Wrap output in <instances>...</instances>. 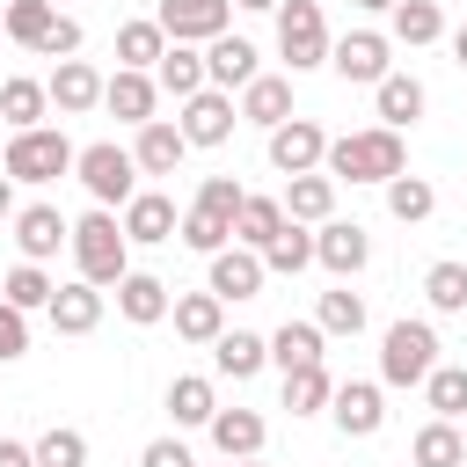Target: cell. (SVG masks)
Masks as SVG:
<instances>
[{"label": "cell", "instance_id": "1", "mask_svg": "<svg viewBox=\"0 0 467 467\" xmlns=\"http://www.w3.org/2000/svg\"><path fill=\"white\" fill-rule=\"evenodd\" d=\"M321 168H328L336 182H387V175H401V131H387V124L343 131V139H328Z\"/></svg>", "mask_w": 467, "mask_h": 467}, {"label": "cell", "instance_id": "2", "mask_svg": "<svg viewBox=\"0 0 467 467\" xmlns=\"http://www.w3.org/2000/svg\"><path fill=\"white\" fill-rule=\"evenodd\" d=\"M66 248H73V263H80L88 285H117V277L131 270V241H124L117 212H102V204L73 219V241H66Z\"/></svg>", "mask_w": 467, "mask_h": 467}, {"label": "cell", "instance_id": "3", "mask_svg": "<svg viewBox=\"0 0 467 467\" xmlns=\"http://www.w3.org/2000/svg\"><path fill=\"white\" fill-rule=\"evenodd\" d=\"M73 139L66 131H51V124H29V131H7V182H58V175H73Z\"/></svg>", "mask_w": 467, "mask_h": 467}, {"label": "cell", "instance_id": "4", "mask_svg": "<svg viewBox=\"0 0 467 467\" xmlns=\"http://www.w3.org/2000/svg\"><path fill=\"white\" fill-rule=\"evenodd\" d=\"M73 175L88 182V197H95L102 212H124V204H131V190H139V161H131L117 139L80 146V153H73Z\"/></svg>", "mask_w": 467, "mask_h": 467}, {"label": "cell", "instance_id": "5", "mask_svg": "<svg viewBox=\"0 0 467 467\" xmlns=\"http://www.w3.org/2000/svg\"><path fill=\"white\" fill-rule=\"evenodd\" d=\"M438 365V328L431 321H394L387 343H379V379L387 387H423Z\"/></svg>", "mask_w": 467, "mask_h": 467}, {"label": "cell", "instance_id": "6", "mask_svg": "<svg viewBox=\"0 0 467 467\" xmlns=\"http://www.w3.org/2000/svg\"><path fill=\"white\" fill-rule=\"evenodd\" d=\"M277 51H285L292 73L328 66V22H321V0H277Z\"/></svg>", "mask_w": 467, "mask_h": 467}, {"label": "cell", "instance_id": "7", "mask_svg": "<svg viewBox=\"0 0 467 467\" xmlns=\"http://www.w3.org/2000/svg\"><path fill=\"white\" fill-rule=\"evenodd\" d=\"M182 139L190 146H226L234 139V124H241V109H234V95L226 88H197V95H182Z\"/></svg>", "mask_w": 467, "mask_h": 467}, {"label": "cell", "instance_id": "8", "mask_svg": "<svg viewBox=\"0 0 467 467\" xmlns=\"http://www.w3.org/2000/svg\"><path fill=\"white\" fill-rule=\"evenodd\" d=\"M387 51H394V44H387L379 29H350V36H336V44H328V66H336L350 88H372V80H387V73H394V66H387Z\"/></svg>", "mask_w": 467, "mask_h": 467}, {"label": "cell", "instance_id": "9", "mask_svg": "<svg viewBox=\"0 0 467 467\" xmlns=\"http://www.w3.org/2000/svg\"><path fill=\"white\" fill-rule=\"evenodd\" d=\"M321 153H328V131H321L314 117L270 124V168H277V175H306V168H321Z\"/></svg>", "mask_w": 467, "mask_h": 467}, {"label": "cell", "instance_id": "10", "mask_svg": "<svg viewBox=\"0 0 467 467\" xmlns=\"http://www.w3.org/2000/svg\"><path fill=\"white\" fill-rule=\"evenodd\" d=\"M153 22L168 29V44H212L234 22V0H161Z\"/></svg>", "mask_w": 467, "mask_h": 467}, {"label": "cell", "instance_id": "11", "mask_svg": "<svg viewBox=\"0 0 467 467\" xmlns=\"http://www.w3.org/2000/svg\"><path fill=\"white\" fill-rule=\"evenodd\" d=\"M117 226H124L131 248H161V241H175L182 212H175V197H161V190H131V204H124Z\"/></svg>", "mask_w": 467, "mask_h": 467}, {"label": "cell", "instance_id": "12", "mask_svg": "<svg viewBox=\"0 0 467 467\" xmlns=\"http://www.w3.org/2000/svg\"><path fill=\"white\" fill-rule=\"evenodd\" d=\"M66 241H73V219H66L58 204H22V212H15V248H22V263H51Z\"/></svg>", "mask_w": 467, "mask_h": 467}, {"label": "cell", "instance_id": "13", "mask_svg": "<svg viewBox=\"0 0 467 467\" xmlns=\"http://www.w3.org/2000/svg\"><path fill=\"white\" fill-rule=\"evenodd\" d=\"M314 263L336 270V277H358V270L372 263V234H365L358 219H321V234H314Z\"/></svg>", "mask_w": 467, "mask_h": 467}, {"label": "cell", "instance_id": "14", "mask_svg": "<svg viewBox=\"0 0 467 467\" xmlns=\"http://www.w3.org/2000/svg\"><path fill=\"white\" fill-rule=\"evenodd\" d=\"M328 416H336L343 438H372V431L387 423V394H379L372 379H343V387L328 394Z\"/></svg>", "mask_w": 467, "mask_h": 467}, {"label": "cell", "instance_id": "15", "mask_svg": "<svg viewBox=\"0 0 467 467\" xmlns=\"http://www.w3.org/2000/svg\"><path fill=\"white\" fill-rule=\"evenodd\" d=\"M263 277H270V270H263V255L234 241V248H219V255H212L204 292H219V299H255V292H263Z\"/></svg>", "mask_w": 467, "mask_h": 467}, {"label": "cell", "instance_id": "16", "mask_svg": "<svg viewBox=\"0 0 467 467\" xmlns=\"http://www.w3.org/2000/svg\"><path fill=\"white\" fill-rule=\"evenodd\" d=\"M44 95H51L58 117H88V109L102 102V73H95L88 58H58V73L44 80Z\"/></svg>", "mask_w": 467, "mask_h": 467}, {"label": "cell", "instance_id": "17", "mask_svg": "<svg viewBox=\"0 0 467 467\" xmlns=\"http://www.w3.org/2000/svg\"><path fill=\"white\" fill-rule=\"evenodd\" d=\"M204 80H212V88H226V95H234V88H248V80H255V44H248V36H234V29H219V36L204 44Z\"/></svg>", "mask_w": 467, "mask_h": 467}, {"label": "cell", "instance_id": "18", "mask_svg": "<svg viewBox=\"0 0 467 467\" xmlns=\"http://www.w3.org/2000/svg\"><path fill=\"white\" fill-rule=\"evenodd\" d=\"M182 153H190L182 124H168V117H146V124H139V146H131L139 175H175V168H182Z\"/></svg>", "mask_w": 467, "mask_h": 467}, {"label": "cell", "instance_id": "19", "mask_svg": "<svg viewBox=\"0 0 467 467\" xmlns=\"http://www.w3.org/2000/svg\"><path fill=\"white\" fill-rule=\"evenodd\" d=\"M285 219H299V226H321V219H336V175H321V168H306V175H285Z\"/></svg>", "mask_w": 467, "mask_h": 467}, {"label": "cell", "instance_id": "20", "mask_svg": "<svg viewBox=\"0 0 467 467\" xmlns=\"http://www.w3.org/2000/svg\"><path fill=\"white\" fill-rule=\"evenodd\" d=\"M44 314H51V328H58V336H88V328L102 321V285L73 277V285H58V292H51V306H44Z\"/></svg>", "mask_w": 467, "mask_h": 467}, {"label": "cell", "instance_id": "21", "mask_svg": "<svg viewBox=\"0 0 467 467\" xmlns=\"http://www.w3.org/2000/svg\"><path fill=\"white\" fill-rule=\"evenodd\" d=\"M153 102H161L153 73H131V66H117V73L102 80V109H117L124 124H146V117H153Z\"/></svg>", "mask_w": 467, "mask_h": 467}, {"label": "cell", "instance_id": "22", "mask_svg": "<svg viewBox=\"0 0 467 467\" xmlns=\"http://www.w3.org/2000/svg\"><path fill=\"white\" fill-rule=\"evenodd\" d=\"M372 102H379V124H387V131H409L431 95H423L416 73H387V80H372Z\"/></svg>", "mask_w": 467, "mask_h": 467}, {"label": "cell", "instance_id": "23", "mask_svg": "<svg viewBox=\"0 0 467 467\" xmlns=\"http://www.w3.org/2000/svg\"><path fill=\"white\" fill-rule=\"evenodd\" d=\"M212 365H219L226 379H255V372L270 365V336H248V328H219V336H212Z\"/></svg>", "mask_w": 467, "mask_h": 467}, {"label": "cell", "instance_id": "24", "mask_svg": "<svg viewBox=\"0 0 467 467\" xmlns=\"http://www.w3.org/2000/svg\"><path fill=\"white\" fill-rule=\"evenodd\" d=\"M212 445H219V460H255L263 452V416L255 409H212Z\"/></svg>", "mask_w": 467, "mask_h": 467}, {"label": "cell", "instance_id": "25", "mask_svg": "<svg viewBox=\"0 0 467 467\" xmlns=\"http://www.w3.org/2000/svg\"><path fill=\"white\" fill-rule=\"evenodd\" d=\"M117 314L139 321V328H153V321L168 314V285H161L153 270H124V277H117Z\"/></svg>", "mask_w": 467, "mask_h": 467}, {"label": "cell", "instance_id": "26", "mask_svg": "<svg viewBox=\"0 0 467 467\" xmlns=\"http://www.w3.org/2000/svg\"><path fill=\"white\" fill-rule=\"evenodd\" d=\"M168 314H175V336L182 343H212L226 328V299L219 292H182V299H168Z\"/></svg>", "mask_w": 467, "mask_h": 467}, {"label": "cell", "instance_id": "27", "mask_svg": "<svg viewBox=\"0 0 467 467\" xmlns=\"http://www.w3.org/2000/svg\"><path fill=\"white\" fill-rule=\"evenodd\" d=\"M153 88H168L175 102L197 95V88H212V80H204V51H197V44H168V51L153 58Z\"/></svg>", "mask_w": 467, "mask_h": 467}, {"label": "cell", "instance_id": "28", "mask_svg": "<svg viewBox=\"0 0 467 467\" xmlns=\"http://www.w3.org/2000/svg\"><path fill=\"white\" fill-rule=\"evenodd\" d=\"M241 117H248V124H263V131H270V124H285V117H292V80L255 73V80L241 88Z\"/></svg>", "mask_w": 467, "mask_h": 467}, {"label": "cell", "instance_id": "29", "mask_svg": "<svg viewBox=\"0 0 467 467\" xmlns=\"http://www.w3.org/2000/svg\"><path fill=\"white\" fill-rule=\"evenodd\" d=\"M44 109H51L44 80H29V73L0 80V124H7V131H29V124H44Z\"/></svg>", "mask_w": 467, "mask_h": 467}, {"label": "cell", "instance_id": "30", "mask_svg": "<svg viewBox=\"0 0 467 467\" xmlns=\"http://www.w3.org/2000/svg\"><path fill=\"white\" fill-rule=\"evenodd\" d=\"M255 255H263V270L292 277V270H306V263H314V234H306L299 219H285V226H277V234H270V241H263Z\"/></svg>", "mask_w": 467, "mask_h": 467}, {"label": "cell", "instance_id": "31", "mask_svg": "<svg viewBox=\"0 0 467 467\" xmlns=\"http://www.w3.org/2000/svg\"><path fill=\"white\" fill-rule=\"evenodd\" d=\"M321 321H285L277 336H270V365L277 372H292V365H321Z\"/></svg>", "mask_w": 467, "mask_h": 467}, {"label": "cell", "instance_id": "32", "mask_svg": "<svg viewBox=\"0 0 467 467\" xmlns=\"http://www.w3.org/2000/svg\"><path fill=\"white\" fill-rule=\"evenodd\" d=\"M328 394H336L328 365H292V372H285V409H292V416H321Z\"/></svg>", "mask_w": 467, "mask_h": 467}, {"label": "cell", "instance_id": "33", "mask_svg": "<svg viewBox=\"0 0 467 467\" xmlns=\"http://www.w3.org/2000/svg\"><path fill=\"white\" fill-rule=\"evenodd\" d=\"M387 15H394V44H409V51L445 36V15H438V0H394Z\"/></svg>", "mask_w": 467, "mask_h": 467}, {"label": "cell", "instance_id": "34", "mask_svg": "<svg viewBox=\"0 0 467 467\" xmlns=\"http://www.w3.org/2000/svg\"><path fill=\"white\" fill-rule=\"evenodd\" d=\"M51 22H58V0H7V15H0V29H7L22 51H36V44L51 36Z\"/></svg>", "mask_w": 467, "mask_h": 467}, {"label": "cell", "instance_id": "35", "mask_svg": "<svg viewBox=\"0 0 467 467\" xmlns=\"http://www.w3.org/2000/svg\"><path fill=\"white\" fill-rule=\"evenodd\" d=\"M409 460H416V467H467V445H460V431H452L445 416H431V423L416 431Z\"/></svg>", "mask_w": 467, "mask_h": 467}, {"label": "cell", "instance_id": "36", "mask_svg": "<svg viewBox=\"0 0 467 467\" xmlns=\"http://www.w3.org/2000/svg\"><path fill=\"white\" fill-rule=\"evenodd\" d=\"M168 51V29L161 22H124L117 29V66H131V73H153V58Z\"/></svg>", "mask_w": 467, "mask_h": 467}, {"label": "cell", "instance_id": "37", "mask_svg": "<svg viewBox=\"0 0 467 467\" xmlns=\"http://www.w3.org/2000/svg\"><path fill=\"white\" fill-rule=\"evenodd\" d=\"M379 190H387V212H394L401 226H416V219H431V212H438V190H431L423 175H387Z\"/></svg>", "mask_w": 467, "mask_h": 467}, {"label": "cell", "instance_id": "38", "mask_svg": "<svg viewBox=\"0 0 467 467\" xmlns=\"http://www.w3.org/2000/svg\"><path fill=\"white\" fill-rule=\"evenodd\" d=\"M212 409H219V394H212V379H197V372H182V379H168V416L190 431V423H212Z\"/></svg>", "mask_w": 467, "mask_h": 467}, {"label": "cell", "instance_id": "39", "mask_svg": "<svg viewBox=\"0 0 467 467\" xmlns=\"http://www.w3.org/2000/svg\"><path fill=\"white\" fill-rule=\"evenodd\" d=\"M423 401H431V416L460 423V416H467V365H431V379H423Z\"/></svg>", "mask_w": 467, "mask_h": 467}, {"label": "cell", "instance_id": "40", "mask_svg": "<svg viewBox=\"0 0 467 467\" xmlns=\"http://www.w3.org/2000/svg\"><path fill=\"white\" fill-rule=\"evenodd\" d=\"M277 226H285V204L277 197H241V212H234V241L241 248H263Z\"/></svg>", "mask_w": 467, "mask_h": 467}, {"label": "cell", "instance_id": "41", "mask_svg": "<svg viewBox=\"0 0 467 467\" xmlns=\"http://www.w3.org/2000/svg\"><path fill=\"white\" fill-rule=\"evenodd\" d=\"M51 292H58V285L44 277V263H15V270L0 277V299H7V306H22V314L51 306Z\"/></svg>", "mask_w": 467, "mask_h": 467}, {"label": "cell", "instance_id": "42", "mask_svg": "<svg viewBox=\"0 0 467 467\" xmlns=\"http://www.w3.org/2000/svg\"><path fill=\"white\" fill-rule=\"evenodd\" d=\"M175 234H182V248H197V255H219V248L234 241V219H219V212H204V204H190Z\"/></svg>", "mask_w": 467, "mask_h": 467}, {"label": "cell", "instance_id": "43", "mask_svg": "<svg viewBox=\"0 0 467 467\" xmlns=\"http://www.w3.org/2000/svg\"><path fill=\"white\" fill-rule=\"evenodd\" d=\"M423 299L438 314H467V263H431L423 270Z\"/></svg>", "mask_w": 467, "mask_h": 467}, {"label": "cell", "instance_id": "44", "mask_svg": "<svg viewBox=\"0 0 467 467\" xmlns=\"http://www.w3.org/2000/svg\"><path fill=\"white\" fill-rule=\"evenodd\" d=\"M314 321H321V336H358L365 328V299L350 285H336V292H321V314Z\"/></svg>", "mask_w": 467, "mask_h": 467}, {"label": "cell", "instance_id": "45", "mask_svg": "<svg viewBox=\"0 0 467 467\" xmlns=\"http://www.w3.org/2000/svg\"><path fill=\"white\" fill-rule=\"evenodd\" d=\"M29 452H36V467H88V438H80V431H66V423H51Z\"/></svg>", "mask_w": 467, "mask_h": 467}, {"label": "cell", "instance_id": "46", "mask_svg": "<svg viewBox=\"0 0 467 467\" xmlns=\"http://www.w3.org/2000/svg\"><path fill=\"white\" fill-rule=\"evenodd\" d=\"M241 197H248V190H241L234 175H204V182H197V204H204V212H219V219H234V212H241Z\"/></svg>", "mask_w": 467, "mask_h": 467}, {"label": "cell", "instance_id": "47", "mask_svg": "<svg viewBox=\"0 0 467 467\" xmlns=\"http://www.w3.org/2000/svg\"><path fill=\"white\" fill-rule=\"evenodd\" d=\"M15 358H29V314L0 299V365H15Z\"/></svg>", "mask_w": 467, "mask_h": 467}, {"label": "cell", "instance_id": "48", "mask_svg": "<svg viewBox=\"0 0 467 467\" xmlns=\"http://www.w3.org/2000/svg\"><path fill=\"white\" fill-rule=\"evenodd\" d=\"M73 51H80V22H73V15H58V22H51V36L36 44V58H73Z\"/></svg>", "mask_w": 467, "mask_h": 467}, {"label": "cell", "instance_id": "49", "mask_svg": "<svg viewBox=\"0 0 467 467\" xmlns=\"http://www.w3.org/2000/svg\"><path fill=\"white\" fill-rule=\"evenodd\" d=\"M139 467H197V460H190V445H182V438H153V445L139 452Z\"/></svg>", "mask_w": 467, "mask_h": 467}, {"label": "cell", "instance_id": "50", "mask_svg": "<svg viewBox=\"0 0 467 467\" xmlns=\"http://www.w3.org/2000/svg\"><path fill=\"white\" fill-rule=\"evenodd\" d=\"M0 467H36V452L22 438H0Z\"/></svg>", "mask_w": 467, "mask_h": 467}, {"label": "cell", "instance_id": "51", "mask_svg": "<svg viewBox=\"0 0 467 467\" xmlns=\"http://www.w3.org/2000/svg\"><path fill=\"white\" fill-rule=\"evenodd\" d=\"M452 66H460V73H467V22H460V29H452Z\"/></svg>", "mask_w": 467, "mask_h": 467}, {"label": "cell", "instance_id": "52", "mask_svg": "<svg viewBox=\"0 0 467 467\" xmlns=\"http://www.w3.org/2000/svg\"><path fill=\"white\" fill-rule=\"evenodd\" d=\"M7 219H15V182L0 175V226H7Z\"/></svg>", "mask_w": 467, "mask_h": 467}, {"label": "cell", "instance_id": "53", "mask_svg": "<svg viewBox=\"0 0 467 467\" xmlns=\"http://www.w3.org/2000/svg\"><path fill=\"white\" fill-rule=\"evenodd\" d=\"M234 7H248V15H270V7H277V0H234Z\"/></svg>", "mask_w": 467, "mask_h": 467}, {"label": "cell", "instance_id": "54", "mask_svg": "<svg viewBox=\"0 0 467 467\" xmlns=\"http://www.w3.org/2000/svg\"><path fill=\"white\" fill-rule=\"evenodd\" d=\"M358 7H365V15H387V7H394V0H358Z\"/></svg>", "mask_w": 467, "mask_h": 467}, {"label": "cell", "instance_id": "55", "mask_svg": "<svg viewBox=\"0 0 467 467\" xmlns=\"http://www.w3.org/2000/svg\"><path fill=\"white\" fill-rule=\"evenodd\" d=\"M234 467H263V452H255V460H234Z\"/></svg>", "mask_w": 467, "mask_h": 467}]
</instances>
